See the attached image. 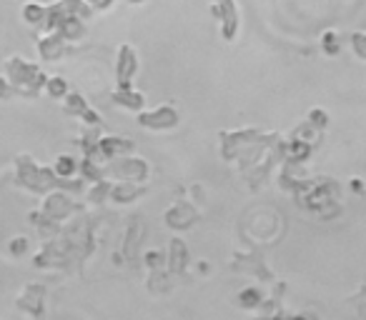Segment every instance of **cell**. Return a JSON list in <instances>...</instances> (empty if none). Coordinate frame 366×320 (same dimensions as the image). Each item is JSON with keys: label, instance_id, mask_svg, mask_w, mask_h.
Listing matches in <instances>:
<instances>
[{"label": "cell", "instance_id": "obj_17", "mask_svg": "<svg viewBox=\"0 0 366 320\" xmlns=\"http://www.w3.org/2000/svg\"><path fill=\"white\" fill-rule=\"evenodd\" d=\"M13 86H11V81H3V78H0V100H3V98H8V96H13Z\"/></svg>", "mask_w": 366, "mask_h": 320}, {"label": "cell", "instance_id": "obj_3", "mask_svg": "<svg viewBox=\"0 0 366 320\" xmlns=\"http://www.w3.org/2000/svg\"><path fill=\"white\" fill-rule=\"evenodd\" d=\"M178 120H181V115L173 105H158L153 110L138 113V123L148 130H171V128L178 125Z\"/></svg>", "mask_w": 366, "mask_h": 320}, {"label": "cell", "instance_id": "obj_2", "mask_svg": "<svg viewBox=\"0 0 366 320\" xmlns=\"http://www.w3.org/2000/svg\"><path fill=\"white\" fill-rule=\"evenodd\" d=\"M211 13L216 16V21L221 23V36H224V41H236V36H239V6H236V0H216L214 8H211Z\"/></svg>", "mask_w": 366, "mask_h": 320}, {"label": "cell", "instance_id": "obj_7", "mask_svg": "<svg viewBox=\"0 0 366 320\" xmlns=\"http://www.w3.org/2000/svg\"><path fill=\"white\" fill-rule=\"evenodd\" d=\"M118 165H121L123 183H138V180L146 178V163L138 160V158H118Z\"/></svg>", "mask_w": 366, "mask_h": 320}, {"label": "cell", "instance_id": "obj_18", "mask_svg": "<svg viewBox=\"0 0 366 320\" xmlns=\"http://www.w3.org/2000/svg\"><path fill=\"white\" fill-rule=\"evenodd\" d=\"M16 243H13V253L16 255H21V253H26L28 250V243H26V238H13Z\"/></svg>", "mask_w": 366, "mask_h": 320}, {"label": "cell", "instance_id": "obj_16", "mask_svg": "<svg viewBox=\"0 0 366 320\" xmlns=\"http://www.w3.org/2000/svg\"><path fill=\"white\" fill-rule=\"evenodd\" d=\"M259 298H261V293L259 290H244V293H241V303L244 305H249V308H254V305H259Z\"/></svg>", "mask_w": 366, "mask_h": 320}, {"label": "cell", "instance_id": "obj_9", "mask_svg": "<svg viewBox=\"0 0 366 320\" xmlns=\"http://www.w3.org/2000/svg\"><path fill=\"white\" fill-rule=\"evenodd\" d=\"M58 33H61V36L66 38L68 43L83 41V36H86V26H83V18H78V16H66V18H63L61 26H58Z\"/></svg>", "mask_w": 366, "mask_h": 320}, {"label": "cell", "instance_id": "obj_15", "mask_svg": "<svg viewBox=\"0 0 366 320\" xmlns=\"http://www.w3.org/2000/svg\"><path fill=\"white\" fill-rule=\"evenodd\" d=\"M321 46H324V53H329V56H336L341 48V43L336 41V33H324V38H321Z\"/></svg>", "mask_w": 366, "mask_h": 320}, {"label": "cell", "instance_id": "obj_13", "mask_svg": "<svg viewBox=\"0 0 366 320\" xmlns=\"http://www.w3.org/2000/svg\"><path fill=\"white\" fill-rule=\"evenodd\" d=\"M63 108H66V113H73V115H83V113L88 110V103L83 96H78V93H68L66 98H63Z\"/></svg>", "mask_w": 366, "mask_h": 320}, {"label": "cell", "instance_id": "obj_8", "mask_svg": "<svg viewBox=\"0 0 366 320\" xmlns=\"http://www.w3.org/2000/svg\"><path fill=\"white\" fill-rule=\"evenodd\" d=\"M21 16H23V21H26V26L43 28V26H46L48 6H43V3H38V0H28L26 6H23Z\"/></svg>", "mask_w": 366, "mask_h": 320}, {"label": "cell", "instance_id": "obj_4", "mask_svg": "<svg viewBox=\"0 0 366 320\" xmlns=\"http://www.w3.org/2000/svg\"><path fill=\"white\" fill-rule=\"evenodd\" d=\"M138 73V56L133 51V46H121L116 56V83L118 86H128L133 83Z\"/></svg>", "mask_w": 366, "mask_h": 320}, {"label": "cell", "instance_id": "obj_1", "mask_svg": "<svg viewBox=\"0 0 366 320\" xmlns=\"http://www.w3.org/2000/svg\"><path fill=\"white\" fill-rule=\"evenodd\" d=\"M8 81H11L13 91L23 93V96L33 98L38 93H43L48 76L36 66V63H28L26 58H11L8 61Z\"/></svg>", "mask_w": 366, "mask_h": 320}, {"label": "cell", "instance_id": "obj_14", "mask_svg": "<svg viewBox=\"0 0 366 320\" xmlns=\"http://www.w3.org/2000/svg\"><path fill=\"white\" fill-rule=\"evenodd\" d=\"M349 43H351V51L366 61V33H354Z\"/></svg>", "mask_w": 366, "mask_h": 320}, {"label": "cell", "instance_id": "obj_12", "mask_svg": "<svg viewBox=\"0 0 366 320\" xmlns=\"http://www.w3.org/2000/svg\"><path fill=\"white\" fill-rule=\"evenodd\" d=\"M43 93H46L48 98H56V100H63V98L68 96V83L63 81V78L53 76L46 81V86H43Z\"/></svg>", "mask_w": 366, "mask_h": 320}, {"label": "cell", "instance_id": "obj_21", "mask_svg": "<svg viewBox=\"0 0 366 320\" xmlns=\"http://www.w3.org/2000/svg\"><path fill=\"white\" fill-rule=\"evenodd\" d=\"M88 3H91V6H93V8H96V0H88Z\"/></svg>", "mask_w": 366, "mask_h": 320}, {"label": "cell", "instance_id": "obj_19", "mask_svg": "<svg viewBox=\"0 0 366 320\" xmlns=\"http://www.w3.org/2000/svg\"><path fill=\"white\" fill-rule=\"evenodd\" d=\"M113 3H116V0H96V11H108Z\"/></svg>", "mask_w": 366, "mask_h": 320}, {"label": "cell", "instance_id": "obj_11", "mask_svg": "<svg viewBox=\"0 0 366 320\" xmlns=\"http://www.w3.org/2000/svg\"><path fill=\"white\" fill-rule=\"evenodd\" d=\"M63 6H66L68 16H78L83 18V21H91L93 13H96V8L88 3V0H61Z\"/></svg>", "mask_w": 366, "mask_h": 320}, {"label": "cell", "instance_id": "obj_10", "mask_svg": "<svg viewBox=\"0 0 366 320\" xmlns=\"http://www.w3.org/2000/svg\"><path fill=\"white\" fill-rule=\"evenodd\" d=\"M78 170H81V163H78L73 155H61L56 160V165H53V173H56V178H73Z\"/></svg>", "mask_w": 366, "mask_h": 320}, {"label": "cell", "instance_id": "obj_20", "mask_svg": "<svg viewBox=\"0 0 366 320\" xmlns=\"http://www.w3.org/2000/svg\"><path fill=\"white\" fill-rule=\"evenodd\" d=\"M128 3H131V6H138V3H146V0H128Z\"/></svg>", "mask_w": 366, "mask_h": 320}, {"label": "cell", "instance_id": "obj_5", "mask_svg": "<svg viewBox=\"0 0 366 320\" xmlns=\"http://www.w3.org/2000/svg\"><path fill=\"white\" fill-rule=\"evenodd\" d=\"M66 43L68 41L58 31H46V36H41V41H38V56H41V61H48V63L63 61V56H66Z\"/></svg>", "mask_w": 366, "mask_h": 320}, {"label": "cell", "instance_id": "obj_6", "mask_svg": "<svg viewBox=\"0 0 366 320\" xmlns=\"http://www.w3.org/2000/svg\"><path fill=\"white\" fill-rule=\"evenodd\" d=\"M113 100H116V105L126 108V110H133V113H141L143 105H146V96H143L141 91H136L133 83L118 86L116 91H113Z\"/></svg>", "mask_w": 366, "mask_h": 320}]
</instances>
